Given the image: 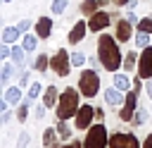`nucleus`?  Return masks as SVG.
Listing matches in <instances>:
<instances>
[{
	"label": "nucleus",
	"mask_w": 152,
	"mask_h": 148,
	"mask_svg": "<svg viewBox=\"0 0 152 148\" xmlns=\"http://www.w3.org/2000/svg\"><path fill=\"white\" fill-rule=\"evenodd\" d=\"M133 67H138V57H135V53H128V55L124 57V69L131 72Z\"/></svg>",
	"instance_id": "a878e982"
},
{
	"label": "nucleus",
	"mask_w": 152,
	"mask_h": 148,
	"mask_svg": "<svg viewBox=\"0 0 152 148\" xmlns=\"http://www.w3.org/2000/svg\"><path fill=\"white\" fill-rule=\"evenodd\" d=\"M17 148H28V134L21 131L19 134V141H17Z\"/></svg>",
	"instance_id": "72a5a7b5"
},
{
	"label": "nucleus",
	"mask_w": 152,
	"mask_h": 148,
	"mask_svg": "<svg viewBox=\"0 0 152 148\" xmlns=\"http://www.w3.org/2000/svg\"><path fill=\"white\" fill-rule=\"evenodd\" d=\"M50 67H52V72H55L57 76H66V74H69V69H71V55H69L64 48H59V50H57V55H52Z\"/></svg>",
	"instance_id": "39448f33"
},
{
	"label": "nucleus",
	"mask_w": 152,
	"mask_h": 148,
	"mask_svg": "<svg viewBox=\"0 0 152 148\" xmlns=\"http://www.w3.org/2000/svg\"><path fill=\"white\" fill-rule=\"evenodd\" d=\"M26 53H28V50H26L24 45H21V48H19V45H14V48H12V60L21 67V64H24V60H26Z\"/></svg>",
	"instance_id": "6ab92c4d"
},
{
	"label": "nucleus",
	"mask_w": 152,
	"mask_h": 148,
	"mask_svg": "<svg viewBox=\"0 0 152 148\" xmlns=\"http://www.w3.org/2000/svg\"><path fill=\"white\" fill-rule=\"evenodd\" d=\"M135 110H138V95H135V93H126V100H124V105H121L119 117H121L124 122H131L133 115H135Z\"/></svg>",
	"instance_id": "9d476101"
},
{
	"label": "nucleus",
	"mask_w": 152,
	"mask_h": 148,
	"mask_svg": "<svg viewBox=\"0 0 152 148\" xmlns=\"http://www.w3.org/2000/svg\"><path fill=\"white\" fill-rule=\"evenodd\" d=\"M33 67H36L38 72H45V69L50 67V60H48V55H45V53H40V55L36 57V62H33Z\"/></svg>",
	"instance_id": "4be33fe9"
},
{
	"label": "nucleus",
	"mask_w": 152,
	"mask_h": 148,
	"mask_svg": "<svg viewBox=\"0 0 152 148\" xmlns=\"http://www.w3.org/2000/svg\"><path fill=\"white\" fill-rule=\"evenodd\" d=\"M28 81H31V76H28V72H21V76H19V86L24 88V86H28Z\"/></svg>",
	"instance_id": "c9c22d12"
},
{
	"label": "nucleus",
	"mask_w": 152,
	"mask_h": 148,
	"mask_svg": "<svg viewBox=\"0 0 152 148\" xmlns=\"http://www.w3.org/2000/svg\"><path fill=\"white\" fill-rule=\"evenodd\" d=\"M43 103H45V107H55V105L59 103V98H57V88H55V86H48V88L43 91Z\"/></svg>",
	"instance_id": "dca6fc26"
},
{
	"label": "nucleus",
	"mask_w": 152,
	"mask_h": 148,
	"mask_svg": "<svg viewBox=\"0 0 152 148\" xmlns=\"http://www.w3.org/2000/svg\"><path fill=\"white\" fill-rule=\"evenodd\" d=\"M2 2H12V0H2Z\"/></svg>",
	"instance_id": "09e8293b"
},
{
	"label": "nucleus",
	"mask_w": 152,
	"mask_h": 148,
	"mask_svg": "<svg viewBox=\"0 0 152 148\" xmlns=\"http://www.w3.org/2000/svg\"><path fill=\"white\" fill-rule=\"evenodd\" d=\"M57 134H59V138H71V127L66 124V119H57Z\"/></svg>",
	"instance_id": "aec40b11"
},
{
	"label": "nucleus",
	"mask_w": 152,
	"mask_h": 148,
	"mask_svg": "<svg viewBox=\"0 0 152 148\" xmlns=\"http://www.w3.org/2000/svg\"><path fill=\"white\" fill-rule=\"evenodd\" d=\"M64 148H83V143H78V141H71V143H66Z\"/></svg>",
	"instance_id": "c03bdc74"
},
{
	"label": "nucleus",
	"mask_w": 152,
	"mask_h": 148,
	"mask_svg": "<svg viewBox=\"0 0 152 148\" xmlns=\"http://www.w3.org/2000/svg\"><path fill=\"white\" fill-rule=\"evenodd\" d=\"M93 117H95V107L93 105H81L78 112H76V117H74L76 129H88L90 122H93Z\"/></svg>",
	"instance_id": "0eeeda50"
},
{
	"label": "nucleus",
	"mask_w": 152,
	"mask_h": 148,
	"mask_svg": "<svg viewBox=\"0 0 152 148\" xmlns=\"http://www.w3.org/2000/svg\"><path fill=\"white\" fill-rule=\"evenodd\" d=\"M135 5H138V0H128V5H126V7H128V10H135Z\"/></svg>",
	"instance_id": "49530a36"
},
{
	"label": "nucleus",
	"mask_w": 152,
	"mask_h": 148,
	"mask_svg": "<svg viewBox=\"0 0 152 148\" xmlns=\"http://www.w3.org/2000/svg\"><path fill=\"white\" fill-rule=\"evenodd\" d=\"M5 100H7L10 105H19V103H21V86H10V88L5 91Z\"/></svg>",
	"instance_id": "2eb2a0df"
},
{
	"label": "nucleus",
	"mask_w": 152,
	"mask_h": 148,
	"mask_svg": "<svg viewBox=\"0 0 152 148\" xmlns=\"http://www.w3.org/2000/svg\"><path fill=\"white\" fill-rule=\"evenodd\" d=\"M12 55V50L7 48V43H2V48H0V57H10Z\"/></svg>",
	"instance_id": "58836bf2"
},
{
	"label": "nucleus",
	"mask_w": 152,
	"mask_h": 148,
	"mask_svg": "<svg viewBox=\"0 0 152 148\" xmlns=\"http://www.w3.org/2000/svg\"><path fill=\"white\" fill-rule=\"evenodd\" d=\"M114 86L121 88V91H128V88H131V81H128L126 74H114Z\"/></svg>",
	"instance_id": "412c9836"
},
{
	"label": "nucleus",
	"mask_w": 152,
	"mask_h": 148,
	"mask_svg": "<svg viewBox=\"0 0 152 148\" xmlns=\"http://www.w3.org/2000/svg\"><path fill=\"white\" fill-rule=\"evenodd\" d=\"M88 64H90L93 69H97V67L102 64V60H100V57H88Z\"/></svg>",
	"instance_id": "4c0bfd02"
},
{
	"label": "nucleus",
	"mask_w": 152,
	"mask_h": 148,
	"mask_svg": "<svg viewBox=\"0 0 152 148\" xmlns=\"http://www.w3.org/2000/svg\"><path fill=\"white\" fill-rule=\"evenodd\" d=\"M12 119V112L10 110H2V122H10Z\"/></svg>",
	"instance_id": "37998d69"
},
{
	"label": "nucleus",
	"mask_w": 152,
	"mask_h": 148,
	"mask_svg": "<svg viewBox=\"0 0 152 148\" xmlns=\"http://www.w3.org/2000/svg\"><path fill=\"white\" fill-rule=\"evenodd\" d=\"M135 45H138V48H147V45H150V33L138 31V36H135Z\"/></svg>",
	"instance_id": "cd10ccee"
},
{
	"label": "nucleus",
	"mask_w": 152,
	"mask_h": 148,
	"mask_svg": "<svg viewBox=\"0 0 152 148\" xmlns=\"http://www.w3.org/2000/svg\"><path fill=\"white\" fill-rule=\"evenodd\" d=\"M78 91H81V95H86V98H95V95L100 93L97 69H86V72H81V76H78Z\"/></svg>",
	"instance_id": "7ed1b4c3"
},
{
	"label": "nucleus",
	"mask_w": 152,
	"mask_h": 148,
	"mask_svg": "<svg viewBox=\"0 0 152 148\" xmlns=\"http://www.w3.org/2000/svg\"><path fill=\"white\" fill-rule=\"evenodd\" d=\"M12 76H14V67H12V64H2V72H0V81L7 86Z\"/></svg>",
	"instance_id": "5701e85b"
},
{
	"label": "nucleus",
	"mask_w": 152,
	"mask_h": 148,
	"mask_svg": "<svg viewBox=\"0 0 152 148\" xmlns=\"http://www.w3.org/2000/svg\"><path fill=\"white\" fill-rule=\"evenodd\" d=\"M97 57L102 60V67L107 72H116L119 67H124L119 41H114V36H109V33H102L97 38Z\"/></svg>",
	"instance_id": "f257e3e1"
},
{
	"label": "nucleus",
	"mask_w": 152,
	"mask_h": 148,
	"mask_svg": "<svg viewBox=\"0 0 152 148\" xmlns=\"http://www.w3.org/2000/svg\"><path fill=\"white\" fill-rule=\"evenodd\" d=\"M36 36H38V33H36ZM36 36H31V33H26V36H24V41H21V45H24V48H26L28 53H31V50H36V45H38V41H36Z\"/></svg>",
	"instance_id": "393cba45"
},
{
	"label": "nucleus",
	"mask_w": 152,
	"mask_h": 148,
	"mask_svg": "<svg viewBox=\"0 0 152 148\" xmlns=\"http://www.w3.org/2000/svg\"><path fill=\"white\" fill-rule=\"evenodd\" d=\"M26 115H28V100H21V103H19V110H17L19 122H24V119H26Z\"/></svg>",
	"instance_id": "7c9ffc66"
},
{
	"label": "nucleus",
	"mask_w": 152,
	"mask_h": 148,
	"mask_svg": "<svg viewBox=\"0 0 152 148\" xmlns=\"http://www.w3.org/2000/svg\"><path fill=\"white\" fill-rule=\"evenodd\" d=\"M43 146H45V148H62V146L57 143V131H55V129H45V131H43Z\"/></svg>",
	"instance_id": "f3484780"
},
{
	"label": "nucleus",
	"mask_w": 152,
	"mask_h": 148,
	"mask_svg": "<svg viewBox=\"0 0 152 148\" xmlns=\"http://www.w3.org/2000/svg\"><path fill=\"white\" fill-rule=\"evenodd\" d=\"M138 76L142 79H150L152 76V48H142V55L138 60Z\"/></svg>",
	"instance_id": "1a4fd4ad"
},
{
	"label": "nucleus",
	"mask_w": 152,
	"mask_h": 148,
	"mask_svg": "<svg viewBox=\"0 0 152 148\" xmlns=\"http://www.w3.org/2000/svg\"><path fill=\"white\" fill-rule=\"evenodd\" d=\"M50 31H52V19L50 17H38V21H36L38 38H50Z\"/></svg>",
	"instance_id": "ddd939ff"
},
{
	"label": "nucleus",
	"mask_w": 152,
	"mask_h": 148,
	"mask_svg": "<svg viewBox=\"0 0 152 148\" xmlns=\"http://www.w3.org/2000/svg\"><path fill=\"white\" fill-rule=\"evenodd\" d=\"M114 36H116V41H119V43H126V41L133 36V24H131L126 17H124V19H119V21H116V33H114Z\"/></svg>",
	"instance_id": "9b49d317"
},
{
	"label": "nucleus",
	"mask_w": 152,
	"mask_h": 148,
	"mask_svg": "<svg viewBox=\"0 0 152 148\" xmlns=\"http://www.w3.org/2000/svg\"><path fill=\"white\" fill-rule=\"evenodd\" d=\"M145 93H147V98L152 100V81H147V84H145Z\"/></svg>",
	"instance_id": "79ce46f5"
},
{
	"label": "nucleus",
	"mask_w": 152,
	"mask_h": 148,
	"mask_svg": "<svg viewBox=\"0 0 152 148\" xmlns=\"http://www.w3.org/2000/svg\"><path fill=\"white\" fill-rule=\"evenodd\" d=\"M109 146L112 148H140L135 134H126V131H116L109 136Z\"/></svg>",
	"instance_id": "423d86ee"
},
{
	"label": "nucleus",
	"mask_w": 152,
	"mask_h": 148,
	"mask_svg": "<svg viewBox=\"0 0 152 148\" xmlns=\"http://www.w3.org/2000/svg\"><path fill=\"white\" fill-rule=\"evenodd\" d=\"M145 119H147V110L138 107V110H135V115H133V124H145Z\"/></svg>",
	"instance_id": "2f4dec72"
},
{
	"label": "nucleus",
	"mask_w": 152,
	"mask_h": 148,
	"mask_svg": "<svg viewBox=\"0 0 152 148\" xmlns=\"http://www.w3.org/2000/svg\"><path fill=\"white\" fill-rule=\"evenodd\" d=\"M78 95H81V91L76 93V88H71V86L62 91L59 103H57V119H71V117H76V112L81 107Z\"/></svg>",
	"instance_id": "f03ea898"
},
{
	"label": "nucleus",
	"mask_w": 152,
	"mask_h": 148,
	"mask_svg": "<svg viewBox=\"0 0 152 148\" xmlns=\"http://www.w3.org/2000/svg\"><path fill=\"white\" fill-rule=\"evenodd\" d=\"M86 62H88V60H86L83 53H74V55H71V64H74V67H83Z\"/></svg>",
	"instance_id": "473e14b6"
},
{
	"label": "nucleus",
	"mask_w": 152,
	"mask_h": 148,
	"mask_svg": "<svg viewBox=\"0 0 152 148\" xmlns=\"http://www.w3.org/2000/svg\"><path fill=\"white\" fill-rule=\"evenodd\" d=\"M109 24H112V17H109L107 12H102V10H97L95 14L88 17V29H90V31H104Z\"/></svg>",
	"instance_id": "6e6552de"
},
{
	"label": "nucleus",
	"mask_w": 152,
	"mask_h": 148,
	"mask_svg": "<svg viewBox=\"0 0 152 148\" xmlns=\"http://www.w3.org/2000/svg\"><path fill=\"white\" fill-rule=\"evenodd\" d=\"M116 5H128V0H114Z\"/></svg>",
	"instance_id": "de8ad7c7"
},
{
	"label": "nucleus",
	"mask_w": 152,
	"mask_h": 148,
	"mask_svg": "<svg viewBox=\"0 0 152 148\" xmlns=\"http://www.w3.org/2000/svg\"><path fill=\"white\" fill-rule=\"evenodd\" d=\"M104 100H107V105H114V107H119V105H124L126 95L121 93V88H116V86H109V88L104 91Z\"/></svg>",
	"instance_id": "f8f14e48"
},
{
	"label": "nucleus",
	"mask_w": 152,
	"mask_h": 148,
	"mask_svg": "<svg viewBox=\"0 0 152 148\" xmlns=\"http://www.w3.org/2000/svg\"><path fill=\"white\" fill-rule=\"evenodd\" d=\"M95 117H97V119H102V117H104V112H102L100 107H95Z\"/></svg>",
	"instance_id": "a18cd8bd"
},
{
	"label": "nucleus",
	"mask_w": 152,
	"mask_h": 148,
	"mask_svg": "<svg viewBox=\"0 0 152 148\" xmlns=\"http://www.w3.org/2000/svg\"><path fill=\"white\" fill-rule=\"evenodd\" d=\"M138 31H145V33H152V17H145V19H140L138 24Z\"/></svg>",
	"instance_id": "c85d7f7f"
},
{
	"label": "nucleus",
	"mask_w": 152,
	"mask_h": 148,
	"mask_svg": "<svg viewBox=\"0 0 152 148\" xmlns=\"http://www.w3.org/2000/svg\"><path fill=\"white\" fill-rule=\"evenodd\" d=\"M38 95H43V86H40V84H31V86H28V98L36 100Z\"/></svg>",
	"instance_id": "c756f323"
},
{
	"label": "nucleus",
	"mask_w": 152,
	"mask_h": 148,
	"mask_svg": "<svg viewBox=\"0 0 152 148\" xmlns=\"http://www.w3.org/2000/svg\"><path fill=\"white\" fill-rule=\"evenodd\" d=\"M126 19H128V21H131V24H138V21H140V19H138V17H135V14H133V12H128V14H126Z\"/></svg>",
	"instance_id": "a19ab883"
},
{
	"label": "nucleus",
	"mask_w": 152,
	"mask_h": 148,
	"mask_svg": "<svg viewBox=\"0 0 152 148\" xmlns=\"http://www.w3.org/2000/svg\"><path fill=\"white\" fill-rule=\"evenodd\" d=\"M28 26H31V19H21V21L17 24V29H19L21 33H26V31H28Z\"/></svg>",
	"instance_id": "f704fd0d"
},
{
	"label": "nucleus",
	"mask_w": 152,
	"mask_h": 148,
	"mask_svg": "<svg viewBox=\"0 0 152 148\" xmlns=\"http://www.w3.org/2000/svg\"><path fill=\"white\" fill-rule=\"evenodd\" d=\"M19 33H21V31H19L17 26H5V31H2V43H7V45L14 43V41L19 38Z\"/></svg>",
	"instance_id": "a211bd4d"
},
{
	"label": "nucleus",
	"mask_w": 152,
	"mask_h": 148,
	"mask_svg": "<svg viewBox=\"0 0 152 148\" xmlns=\"http://www.w3.org/2000/svg\"><path fill=\"white\" fill-rule=\"evenodd\" d=\"M86 29H88V24H86V21H76V24L71 26V31H69V43H71V45H76L78 41H83Z\"/></svg>",
	"instance_id": "4468645a"
},
{
	"label": "nucleus",
	"mask_w": 152,
	"mask_h": 148,
	"mask_svg": "<svg viewBox=\"0 0 152 148\" xmlns=\"http://www.w3.org/2000/svg\"><path fill=\"white\" fill-rule=\"evenodd\" d=\"M66 5H69V0H52L50 10H52V14H62L66 10Z\"/></svg>",
	"instance_id": "bb28decb"
},
{
	"label": "nucleus",
	"mask_w": 152,
	"mask_h": 148,
	"mask_svg": "<svg viewBox=\"0 0 152 148\" xmlns=\"http://www.w3.org/2000/svg\"><path fill=\"white\" fill-rule=\"evenodd\" d=\"M107 143H109L107 129L102 124H95V127H90V131L83 141V148H107Z\"/></svg>",
	"instance_id": "20e7f679"
},
{
	"label": "nucleus",
	"mask_w": 152,
	"mask_h": 148,
	"mask_svg": "<svg viewBox=\"0 0 152 148\" xmlns=\"http://www.w3.org/2000/svg\"><path fill=\"white\" fill-rule=\"evenodd\" d=\"M97 5H100V2H95V0H83V5H81V12L90 17V14H95V12H97Z\"/></svg>",
	"instance_id": "b1692460"
},
{
	"label": "nucleus",
	"mask_w": 152,
	"mask_h": 148,
	"mask_svg": "<svg viewBox=\"0 0 152 148\" xmlns=\"http://www.w3.org/2000/svg\"><path fill=\"white\" fill-rule=\"evenodd\" d=\"M142 148H152V131L147 134V138L142 141Z\"/></svg>",
	"instance_id": "ea45409f"
},
{
	"label": "nucleus",
	"mask_w": 152,
	"mask_h": 148,
	"mask_svg": "<svg viewBox=\"0 0 152 148\" xmlns=\"http://www.w3.org/2000/svg\"><path fill=\"white\" fill-rule=\"evenodd\" d=\"M33 115H36V119H43V117H45V103H43V105H38V107L33 110Z\"/></svg>",
	"instance_id": "e433bc0d"
}]
</instances>
